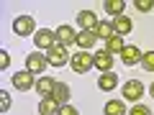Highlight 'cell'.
<instances>
[{"label":"cell","instance_id":"23","mask_svg":"<svg viewBox=\"0 0 154 115\" xmlns=\"http://www.w3.org/2000/svg\"><path fill=\"white\" fill-rule=\"evenodd\" d=\"M128 115H152V110H149L146 105H134V108H131V113H128Z\"/></svg>","mask_w":154,"mask_h":115},{"label":"cell","instance_id":"25","mask_svg":"<svg viewBox=\"0 0 154 115\" xmlns=\"http://www.w3.org/2000/svg\"><path fill=\"white\" fill-rule=\"evenodd\" d=\"M8 108H11V97H8V92H5V90H3V92H0V110L5 113Z\"/></svg>","mask_w":154,"mask_h":115},{"label":"cell","instance_id":"16","mask_svg":"<svg viewBox=\"0 0 154 115\" xmlns=\"http://www.w3.org/2000/svg\"><path fill=\"white\" fill-rule=\"evenodd\" d=\"M54 79L51 77H41V79H36V92L38 95H44V97H49L51 92H54Z\"/></svg>","mask_w":154,"mask_h":115},{"label":"cell","instance_id":"6","mask_svg":"<svg viewBox=\"0 0 154 115\" xmlns=\"http://www.w3.org/2000/svg\"><path fill=\"white\" fill-rule=\"evenodd\" d=\"M93 66L100 69V72H113V56H110L105 49L95 51V54H93Z\"/></svg>","mask_w":154,"mask_h":115},{"label":"cell","instance_id":"27","mask_svg":"<svg viewBox=\"0 0 154 115\" xmlns=\"http://www.w3.org/2000/svg\"><path fill=\"white\" fill-rule=\"evenodd\" d=\"M8 61H11V56H8V51H0V66H3V69L8 66Z\"/></svg>","mask_w":154,"mask_h":115},{"label":"cell","instance_id":"15","mask_svg":"<svg viewBox=\"0 0 154 115\" xmlns=\"http://www.w3.org/2000/svg\"><path fill=\"white\" fill-rule=\"evenodd\" d=\"M95 41H98L95 31H80V33H77V41H75V44L80 46V49H93Z\"/></svg>","mask_w":154,"mask_h":115},{"label":"cell","instance_id":"11","mask_svg":"<svg viewBox=\"0 0 154 115\" xmlns=\"http://www.w3.org/2000/svg\"><path fill=\"white\" fill-rule=\"evenodd\" d=\"M141 56H144V51H139L136 46H123V51H121V61H123L126 66L139 64V61H141Z\"/></svg>","mask_w":154,"mask_h":115},{"label":"cell","instance_id":"13","mask_svg":"<svg viewBox=\"0 0 154 115\" xmlns=\"http://www.w3.org/2000/svg\"><path fill=\"white\" fill-rule=\"evenodd\" d=\"M59 108H62V105L57 102L51 95H49V97H44L41 102H38V113H41V115H57V113H59Z\"/></svg>","mask_w":154,"mask_h":115},{"label":"cell","instance_id":"2","mask_svg":"<svg viewBox=\"0 0 154 115\" xmlns=\"http://www.w3.org/2000/svg\"><path fill=\"white\" fill-rule=\"evenodd\" d=\"M13 31L18 36H31V33H36V23H33L31 16H18L13 21Z\"/></svg>","mask_w":154,"mask_h":115},{"label":"cell","instance_id":"4","mask_svg":"<svg viewBox=\"0 0 154 115\" xmlns=\"http://www.w3.org/2000/svg\"><path fill=\"white\" fill-rule=\"evenodd\" d=\"M72 69L77 74H85V72L93 69V54L82 51V54H72Z\"/></svg>","mask_w":154,"mask_h":115},{"label":"cell","instance_id":"18","mask_svg":"<svg viewBox=\"0 0 154 115\" xmlns=\"http://www.w3.org/2000/svg\"><path fill=\"white\" fill-rule=\"evenodd\" d=\"M51 97H54L59 105H67V100H69V87H67L64 82H57V84H54V92H51Z\"/></svg>","mask_w":154,"mask_h":115},{"label":"cell","instance_id":"3","mask_svg":"<svg viewBox=\"0 0 154 115\" xmlns=\"http://www.w3.org/2000/svg\"><path fill=\"white\" fill-rule=\"evenodd\" d=\"M33 44H36L38 49H51V46L57 44V33L51 31V28H41V31L33 33Z\"/></svg>","mask_w":154,"mask_h":115},{"label":"cell","instance_id":"24","mask_svg":"<svg viewBox=\"0 0 154 115\" xmlns=\"http://www.w3.org/2000/svg\"><path fill=\"white\" fill-rule=\"evenodd\" d=\"M136 8H139L141 13H149V10L154 8V3H152V0H136Z\"/></svg>","mask_w":154,"mask_h":115},{"label":"cell","instance_id":"28","mask_svg":"<svg viewBox=\"0 0 154 115\" xmlns=\"http://www.w3.org/2000/svg\"><path fill=\"white\" fill-rule=\"evenodd\" d=\"M149 92H152V97H154V82H152V87H149Z\"/></svg>","mask_w":154,"mask_h":115},{"label":"cell","instance_id":"7","mask_svg":"<svg viewBox=\"0 0 154 115\" xmlns=\"http://www.w3.org/2000/svg\"><path fill=\"white\" fill-rule=\"evenodd\" d=\"M13 87L16 90H31V87H36V79H33V74L31 72H16L13 74Z\"/></svg>","mask_w":154,"mask_h":115},{"label":"cell","instance_id":"20","mask_svg":"<svg viewBox=\"0 0 154 115\" xmlns=\"http://www.w3.org/2000/svg\"><path fill=\"white\" fill-rule=\"evenodd\" d=\"M103 113L105 115H126V108H123L121 100H110V102H105Z\"/></svg>","mask_w":154,"mask_h":115},{"label":"cell","instance_id":"22","mask_svg":"<svg viewBox=\"0 0 154 115\" xmlns=\"http://www.w3.org/2000/svg\"><path fill=\"white\" fill-rule=\"evenodd\" d=\"M141 66L146 72H154V51H144V56H141Z\"/></svg>","mask_w":154,"mask_h":115},{"label":"cell","instance_id":"14","mask_svg":"<svg viewBox=\"0 0 154 115\" xmlns=\"http://www.w3.org/2000/svg\"><path fill=\"white\" fill-rule=\"evenodd\" d=\"M116 84H118V74H116V72H103V74L98 77V87L105 90V92H108V90H113Z\"/></svg>","mask_w":154,"mask_h":115},{"label":"cell","instance_id":"21","mask_svg":"<svg viewBox=\"0 0 154 115\" xmlns=\"http://www.w3.org/2000/svg\"><path fill=\"white\" fill-rule=\"evenodd\" d=\"M123 8H126V3H123V0H108V3H105V10H108L113 18H118V16H121V13H123Z\"/></svg>","mask_w":154,"mask_h":115},{"label":"cell","instance_id":"1","mask_svg":"<svg viewBox=\"0 0 154 115\" xmlns=\"http://www.w3.org/2000/svg\"><path fill=\"white\" fill-rule=\"evenodd\" d=\"M46 61H49L51 66H64L67 61H69V54H67V46H62L59 41H57L51 49H46Z\"/></svg>","mask_w":154,"mask_h":115},{"label":"cell","instance_id":"17","mask_svg":"<svg viewBox=\"0 0 154 115\" xmlns=\"http://www.w3.org/2000/svg\"><path fill=\"white\" fill-rule=\"evenodd\" d=\"M95 36H98V38H105V41H108L110 36H116V31H113V21H100L98 26H95Z\"/></svg>","mask_w":154,"mask_h":115},{"label":"cell","instance_id":"12","mask_svg":"<svg viewBox=\"0 0 154 115\" xmlns=\"http://www.w3.org/2000/svg\"><path fill=\"white\" fill-rule=\"evenodd\" d=\"M131 28H134V23H131V18H128V16L113 18V31H116V36H126V33H131Z\"/></svg>","mask_w":154,"mask_h":115},{"label":"cell","instance_id":"19","mask_svg":"<svg viewBox=\"0 0 154 115\" xmlns=\"http://www.w3.org/2000/svg\"><path fill=\"white\" fill-rule=\"evenodd\" d=\"M123 46H126V44H123V36H110L108 41H105V51H108L110 56H113V54H121Z\"/></svg>","mask_w":154,"mask_h":115},{"label":"cell","instance_id":"5","mask_svg":"<svg viewBox=\"0 0 154 115\" xmlns=\"http://www.w3.org/2000/svg\"><path fill=\"white\" fill-rule=\"evenodd\" d=\"M46 54H28L26 56V69L31 72V74H41V72L46 69Z\"/></svg>","mask_w":154,"mask_h":115},{"label":"cell","instance_id":"8","mask_svg":"<svg viewBox=\"0 0 154 115\" xmlns=\"http://www.w3.org/2000/svg\"><path fill=\"white\" fill-rule=\"evenodd\" d=\"M144 95V84L139 82V79H131V82H126L123 84V97L126 100H131V102H136L139 97Z\"/></svg>","mask_w":154,"mask_h":115},{"label":"cell","instance_id":"26","mask_svg":"<svg viewBox=\"0 0 154 115\" xmlns=\"http://www.w3.org/2000/svg\"><path fill=\"white\" fill-rule=\"evenodd\" d=\"M57 115H80V113H77V110L72 108V105H62V108H59V113H57Z\"/></svg>","mask_w":154,"mask_h":115},{"label":"cell","instance_id":"9","mask_svg":"<svg viewBox=\"0 0 154 115\" xmlns=\"http://www.w3.org/2000/svg\"><path fill=\"white\" fill-rule=\"evenodd\" d=\"M98 18H95V13H90V10H80L77 13V26L82 28V31H95V26H98Z\"/></svg>","mask_w":154,"mask_h":115},{"label":"cell","instance_id":"10","mask_svg":"<svg viewBox=\"0 0 154 115\" xmlns=\"http://www.w3.org/2000/svg\"><path fill=\"white\" fill-rule=\"evenodd\" d=\"M54 33H57V41H59L62 46H72L77 41V33L72 31V26H67V23H64V26H59Z\"/></svg>","mask_w":154,"mask_h":115}]
</instances>
